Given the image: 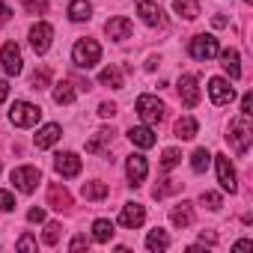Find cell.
Wrapping results in <instances>:
<instances>
[{"mask_svg": "<svg viewBox=\"0 0 253 253\" xmlns=\"http://www.w3.org/2000/svg\"><path fill=\"white\" fill-rule=\"evenodd\" d=\"M229 143H232V149L238 152V155H244L247 152V146H250V140H253V122H250V116L247 113H238L232 122H229Z\"/></svg>", "mask_w": 253, "mask_h": 253, "instance_id": "6da1fadb", "label": "cell"}, {"mask_svg": "<svg viewBox=\"0 0 253 253\" xmlns=\"http://www.w3.org/2000/svg\"><path fill=\"white\" fill-rule=\"evenodd\" d=\"M101 60V45L95 39H78L72 48V63L78 69H92Z\"/></svg>", "mask_w": 253, "mask_h": 253, "instance_id": "7a4b0ae2", "label": "cell"}, {"mask_svg": "<svg viewBox=\"0 0 253 253\" xmlns=\"http://www.w3.org/2000/svg\"><path fill=\"white\" fill-rule=\"evenodd\" d=\"M39 116H42V110L36 104H30V101H15L12 110H9V122L18 125V128H30V125H36Z\"/></svg>", "mask_w": 253, "mask_h": 253, "instance_id": "3957f363", "label": "cell"}, {"mask_svg": "<svg viewBox=\"0 0 253 253\" xmlns=\"http://www.w3.org/2000/svg\"><path fill=\"white\" fill-rule=\"evenodd\" d=\"M188 51H191V57H194V60L209 63V60H214V57H217V51H220V48H217V39H214V36L203 33V36H194V39H191Z\"/></svg>", "mask_w": 253, "mask_h": 253, "instance_id": "277c9868", "label": "cell"}, {"mask_svg": "<svg viewBox=\"0 0 253 253\" xmlns=\"http://www.w3.org/2000/svg\"><path fill=\"white\" fill-rule=\"evenodd\" d=\"M137 113L146 125H158L164 119V104L155 98V95H140L137 98Z\"/></svg>", "mask_w": 253, "mask_h": 253, "instance_id": "5b68a950", "label": "cell"}, {"mask_svg": "<svg viewBox=\"0 0 253 253\" xmlns=\"http://www.w3.org/2000/svg\"><path fill=\"white\" fill-rule=\"evenodd\" d=\"M39 182H42V173L36 167H15L12 170V185L18 191H24V194H33Z\"/></svg>", "mask_w": 253, "mask_h": 253, "instance_id": "8992f818", "label": "cell"}, {"mask_svg": "<svg viewBox=\"0 0 253 253\" xmlns=\"http://www.w3.org/2000/svg\"><path fill=\"white\" fill-rule=\"evenodd\" d=\"M51 39H54V27H51V24L39 21V24L30 27V45H33L36 54H45V51L51 48Z\"/></svg>", "mask_w": 253, "mask_h": 253, "instance_id": "52a82bcc", "label": "cell"}, {"mask_svg": "<svg viewBox=\"0 0 253 253\" xmlns=\"http://www.w3.org/2000/svg\"><path fill=\"white\" fill-rule=\"evenodd\" d=\"M143 220H146V209H143L140 203H125V206H122L119 223H122L125 229H137V226H143Z\"/></svg>", "mask_w": 253, "mask_h": 253, "instance_id": "ba28073f", "label": "cell"}, {"mask_svg": "<svg viewBox=\"0 0 253 253\" xmlns=\"http://www.w3.org/2000/svg\"><path fill=\"white\" fill-rule=\"evenodd\" d=\"M209 95H211V101L220 104V107L235 101V89H232L229 81H223V78H211V81H209Z\"/></svg>", "mask_w": 253, "mask_h": 253, "instance_id": "9c48e42d", "label": "cell"}, {"mask_svg": "<svg viewBox=\"0 0 253 253\" xmlns=\"http://www.w3.org/2000/svg\"><path fill=\"white\" fill-rule=\"evenodd\" d=\"M214 164H217V182H220V188L229 191V194H235L238 191V182H235V170H232L229 158L226 155H214Z\"/></svg>", "mask_w": 253, "mask_h": 253, "instance_id": "30bf717a", "label": "cell"}, {"mask_svg": "<svg viewBox=\"0 0 253 253\" xmlns=\"http://www.w3.org/2000/svg\"><path fill=\"white\" fill-rule=\"evenodd\" d=\"M0 63H3L6 75H21L24 60H21V51H18L15 42H6V45H3V51H0Z\"/></svg>", "mask_w": 253, "mask_h": 253, "instance_id": "8fae6325", "label": "cell"}, {"mask_svg": "<svg viewBox=\"0 0 253 253\" xmlns=\"http://www.w3.org/2000/svg\"><path fill=\"white\" fill-rule=\"evenodd\" d=\"M134 6H137L143 24H149V27H164V15H161V6L155 3V0H134Z\"/></svg>", "mask_w": 253, "mask_h": 253, "instance_id": "7c38bea8", "label": "cell"}, {"mask_svg": "<svg viewBox=\"0 0 253 253\" xmlns=\"http://www.w3.org/2000/svg\"><path fill=\"white\" fill-rule=\"evenodd\" d=\"M54 170H57L63 179H75V176L81 173V158H78L75 152H60V155L54 158Z\"/></svg>", "mask_w": 253, "mask_h": 253, "instance_id": "4fadbf2b", "label": "cell"}, {"mask_svg": "<svg viewBox=\"0 0 253 253\" xmlns=\"http://www.w3.org/2000/svg\"><path fill=\"white\" fill-rule=\"evenodd\" d=\"M179 98L185 107H197L200 101V86H197V78L194 75H182L179 78Z\"/></svg>", "mask_w": 253, "mask_h": 253, "instance_id": "5bb4252c", "label": "cell"}, {"mask_svg": "<svg viewBox=\"0 0 253 253\" xmlns=\"http://www.w3.org/2000/svg\"><path fill=\"white\" fill-rule=\"evenodd\" d=\"M125 173H128V182L137 188V185L146 179V173H149V164H146V158H143V155H128V164H125Z\"/></svg>", "mask_w": 253, "mask_h": 253, "instance_id": "9a60e30c", "label": "cell"}, {"mask_svg": "<svg viewBox=\"0 0 253 253\" xmlns=\"http://www.w3.org/2000/svg\"><path fill=\"white\" fill-rule=\"evenodd\" d=\"M131 30H134V24L125 18V15H119V18H110L107 24H104V33L110 36V39H116V42H122V39H128L131 36Z\"/></svg>", "mask_w": 253, "mask_h": 253, "instance_id": "2e32d148", "label": "cell"}, {"mask_svg": "<svg viewBox=\"0 0 253 253\" xmlns=\"http://www.w3.org/2000/svg\"><path fill=\"white\" fill-rule=\"evenodd\" d=\"M60 137H63V128H60L57 122H48V125H42V128H39V134L33 137V143H36L39 149H48V146H54Z\"/></svg>", "mask_w": 253, "mask_h": 253, "instance_id": "e0dca14e", "label": "cell"}, {"mask_svg": "<svg viewBox=\"0 0 253 253\" xmlns=\"http://www.w3.org/2000/svg\"><path fill=\"white\" fill-rule=\"evenodd\" d=\"M128 140H131L134 146H140V149H152L158 137H155V131L149 128V125H137V128L128 131Z\"/></svg>", "mask_w": 253, "mask_h": 253, "instance_id": "ac0fdd59", "label": "cell"}, {"mask_svg": "<svg viewBox=\"0 0 253 253\" xmlns=\"http://www.w3.org/2000/svg\"><path fill=\"white\" fill-rule=\"evenodd\" d=\"M220 54V66H223V72L232 78V81H238L241 78V63H238V51L235 48H226V51H217Z\"/></svg>", "mask_w": 253, "mask_h": 253, "instance_id": "d6986e66", "label": "cell"}, {"mask_svg": "<svg viewBox=\"0 0 253 253\" xmlns=\"http://www.w3.org/2000/svg\"><path fill=\"white\" fill-rule=\"evenodd\" d=\"M170 220H173V226H176V229L191 226V223H194V209H191V203H179V206H173Z\"/></svg>", "mask_w": 253, "mask_h": 253, "instance_id": "ffe728a7", "label": "cell"}, {"mask_svg": "<svg viewBox=\"0 0 253 253\" xmlns=\"http://www.w3.org/2000/svg\"><path fill=\"white\" fill-rule=\"evenodd\" d=\"M176 137L179 140H194L197 137V119L194 116H179L176 119Z\"/></svg>", "mask_w": 253, "mask_h": 253, "instance_id": "44dd1931", "label": "cell"}, {"mask_svg": "<svg viewBox=\"0 0 253 253\" xmlns=\"http://www.w3.org/2000/svg\"><path fill=\"white\" fill-rule=\"evenodd\" d=\"M98 84H101V86H110V89H122V86H125V81H122V72H119L116 66H107V69H101V75H98Z\"/></svg>", "mask_w": 253, "mask_h": 253, "instance_id": "7402d4cb", "label": "cell"}, {"mask_svg": "<svg viewBox=\"0 0 253 253\" xmlns=\"http://www.w3.org/2000/svg\"><path fill=\"white\" fill-rule=\"evenodd\" d=\"M48 203H51L54 209H60V211H63V209H69V206H72V197H69V191H66V188H60V185L54 182V185L48 188Z\"/></svg>", "mask_w": 253, "mask_h": 253, "instance_id": "603a6c76", "label": "cell"}, {"mask_svg": "<svg viewBox=\"0 0 253 253\" xmlns=\"http://www.w3.org/2000/svg\"><path fill=\"white\" fill-rule=\"evenodd\" d=\"M113 232H116V229H113V223H110V220H104V217H98V220L92 223V238H95L98 244H107V241L113 238Z\"/></svg>", "mask_w": 253, "mask_h": 253, "instance_id": "cb8c5ba5", "label": "cell"}, {"mask_svg": "<svg viewBox=\"0 0 253 253\" xmlns=\"http://www.w3.org/2000/svg\"><path fill=\"white\" fill-rule=\"evenodd\" d=\"M173 9H176L185 21H194V18L200 15V0H176Z\"/></svg>", "mask_w": 253, "mask_h": 253, "instance_id": "d4e9b609", "label": "cell"}, {"mask_svg": "<svg viewBox=\"0 0 253 253\" xmlns=\"http://www.w3.org/2000/svg\"><path fill=\"white\" fill-rule=\"evenodd\" d=\"M146 247H149L152 253H161V250H167V247H170V235H167L164 229H152V232H149V238H146Z\"/></svg>", "mask_w": 253, "mask_h": 253, "instance_id": "484cf974", "label": "cell"}, {"mask_svg": "<svg viewBox=\"0 0 253 253\" xmlns=\"http://www.w3.org/2000/svg\"><path fill=\"white\" fill-rule=\"evenodd\" d=\"M89 15H92V6L86 0H72L69 3V18L72 21H89Z\"/></svg>", "mask_w": 253, "mask_h": 253, "instance_id": "4316f807", "label": "cell"}, {"mask_svg": "<svg viewBox=\"0 0 253 253\" xmlns=\"http://www.w3.org/2000/svg\"><path fill=\"white\" fill-rule=\"evenodd\" d=\"M81 194H84V200H104V197L110 194V188H107L104 182H86V185L81 188Z\"/></svg>", "mask_w": 253, "mask_h": 253, "instance_id": "83f0119b", "label": "cell"}, {"mask_svg": "<svg viewBox=\"0 0 253 253\" xmlns=\"http://www.w3.org/2000/svg\"><path fill=\"white\" fill-rule=\"evenodd\" d=\"M110 140H113V128H101V131H95V137L86 143V152L95 155V152H101V146L110 143Z\"/></svg>", "mask_w": 253, "mask_h": 253, "instance_id": "f1b7e54d", "label": "cell"}, {"mask_svg": "<svg viewBox=\"0 0 253 253\" xmlns=\"http://www.w3.org/2000/svg\"><path fill=\"white\" fill-rule=\"evenodd\" d=\"M54 101H57V104H72V101H75V89H72L69 81H60V84H57V89H54Z\"/></svg>", "mask_w": 253, "mask_h": 253, "instance_id": "f546056e", "label": "cell"}, {"mask_svg": "<svg viewBox=\"0 0 253 253\" xmlns=\"http://www.w3.org/2000/svg\"><path fill=\"white\" fill-rule=\"evenodd\" d=\"M209 161H211V152H209V149H197V152L191 155V170H194V173H206V170H209Z\"/></svg>", "mask_w": 253, "mask_h": 253, "instance_id": "4dcf8cb0", "label": "cell"}, {"mask_svg": "<svg viewBox=\"0 0 253 253\" xmlns=\"http://www.w3.org/2000/svg\"><path fill=\"white\" fill-rule=\"evenodd\" d=\"M179 161H182V152H179V149H164V158H161V170H173Z\"/></svg>", "mask_w": 253, "mask_h": 253, "instance_id": "1f68e13d", "label": "cell"}, {"mask_svg": "<svg viewBox=\"0 0 253 253\" xmlns=\"http://www.w3.org/2000/svg\"><path fill=\"white\" fill-rule=\"evenodd\" d=\"M60 232H63V226H60L57 220H51V223L45 226V235H42V238H45V244H51V247H54V244L60 241Z\"/></svg>", "mask_w": 253, "mask_h": 253, "instance_id": "d6a6232c", "label": "cell"}, {"mask_svg": "<svg viewBox=\"0 0 253 253\" xmlns=\"http://www.w3.org/2000/svg\"><path fill=\"white\" fill-rule=\"evenodd\" d=\"M24 9L30 15H39V12H48V0H24Z\"/></svg>", "mask_w": 253, "mask_h": 253, "instance_id": "836d02e7", "label": "cell"}, {"mask_svg": "<svg viewBox=\"0 0 253 253\" xmlns=\"http://www.w3.org/2000/svg\"><path fill=\"white\" fill-rule=\"evenodd\" d=\"M200 203H203L206 209H211V211H217V209H220V194H211V191H206V194L200 197Z\"/></svg>", "mask_w": 253, "mask_h": 253, "instance_id": "e575fe53", "label": "cell"}, {"mask_svg": "<svg viewBox=\"0 0 253 253\" xmlns=\"http://www.w3.org/2000/svg\"><path fill=\"white\" fill-rule=\"evenodd\" d=\"M48 78H51V75H48V69H42V72H33V81H30V86H33V89H45V86H48Z\"/></svg>", "mask_w": 253, "mask_h": 253, "instance_id": "d590c367", "label": "cell"}, {"mask_svg": "<svg viewBox=\"0 0 253 253\" xmlns=\"http://www.w3.org/2000/svg\"><path fill=\"white\" fill-rule=\"evenodd\" d=\"M18 250H36V238L30 235V232H24L21 238H18V244H15Z\"/></svg>", "mask_w": 253, "mask_h": 253, "instance_id": "8d00e7d4", "label": "cell"}, {"mask_svg": "<svg viewBox=\"0 0 253 253\" xmlns=\"http://www.w3.org/2000/svg\"><path fill=\"white\" fill-rule=\"evenodd\" d=\"M0 209H3V211H12L15 209V197L9 191H0Z\"/></svg>", "mask_w": 253, "mask_h": 253, "instance_id": "74e56055", "label": "cell"}, {"mask_svg": "<svg viewBox=\"0 0 253 253\" xmlns=\"http://www.w3.org/2000/svg\"><path fill=\"white\" fill-rule=\"evenodd\" d=\"M27 220H30V223H42V220H45V209H30V211H27Z\"/></svg>", "mask_w": 253, "mask_h": 253, "instance_id": "f35d334b", "label": "cell"}, {"mask_svg": "<svg viewBox=\"0 0 253 253\" xmlns=\"http://www.w3.org/2000/svg\"><path fill=\"white\" fill-rule=\"evenodd\" d=\"M84 247H89V238H86V235H78V238H72V244H69V250H84Z\"/></svg>", "mask_w": 253, "mask_h": 253, "instance_id": "ab89813d", "label": "cell"}, {"mask_svg": "<svg viewBox=\"0 0 253 253\" xmlns=\"http://www.w3.org/2000/svg\"><path fill=\"white\" fill-rule=\"evenodd\" d=\"M241 113H247V116L253 113V95L250 92H244V98H241Z\"/></svg>", "mask_w": 253, "mask_h": 253, "instance_id": "60d3db41", "label": "cell"}, {"mask_svg": "<svg viewBox=\"0 0 253 253\" xmlns=\"http://www.w3.org/2000/svg\"><path fill=\"white\" fill-rule=\"evenodd\" d=\"M98 113H101V116H113V113H116V104H113V101H101V104H98Z\"/></svg>", "mask_w": 253, "mask_h": 253, "instance_id": "b9f144b4", "label": "cell"}, {"mask_svg": "<svg viewBox=\"0 0 253 253\" xmlns=\"http://www.w3.org/2000/svg\"><path fill=\"white\" fill-rule=\"evenodd\" d=\"M9 18H12V9H9L6 3H0V24H6Z\"/></svg>", "mask_w": 253, "mask_h": 253, "instance_id": "7bdbcfd3", "label": "cell"}, {"mask_svg": "<svg viewBox=\"0 0 253 253\" xmlns=\"http://www.w3.org/2000/svg\"><path fill=\"white\" fill-rule=\"evenodd\" d=\"M6 95H9V84H6L3 78H0V104L6 101Z\"/></svg>", "mask_w": 253, "mask_h": 253, "instance_id": "ee69618b", "label": "cell"}, {"mask_svg": "<svg viewBox=\"0 0 253 253\" xmlns=\"http://www.w3.org/2000/svg\"><path fill=\"white\" fill-rule=\"evenodd\" d=\"M232 247H235V250H250V247H253V241H250V238H241V241H235Z\"/></svg>", "mask_w": 253, "mask_h": 253, "instance_id": "f6af8a7d", "label": "cell"}, {"mask_svg": "<svg viewBox=\"0 0 253 253\" xmlns=\"http://www.w3.org/2000/svg\"><path fill=\"white\" fill-rule=\"evenodd\" d=\"M200 238H203V241H209V244H214V241H217V238H214V232H203Z\"/></svg>", "mask_w": 253, "mask_h": 253, "instance_id": "bcb514c9", "label": "cell"}]
</instances>
